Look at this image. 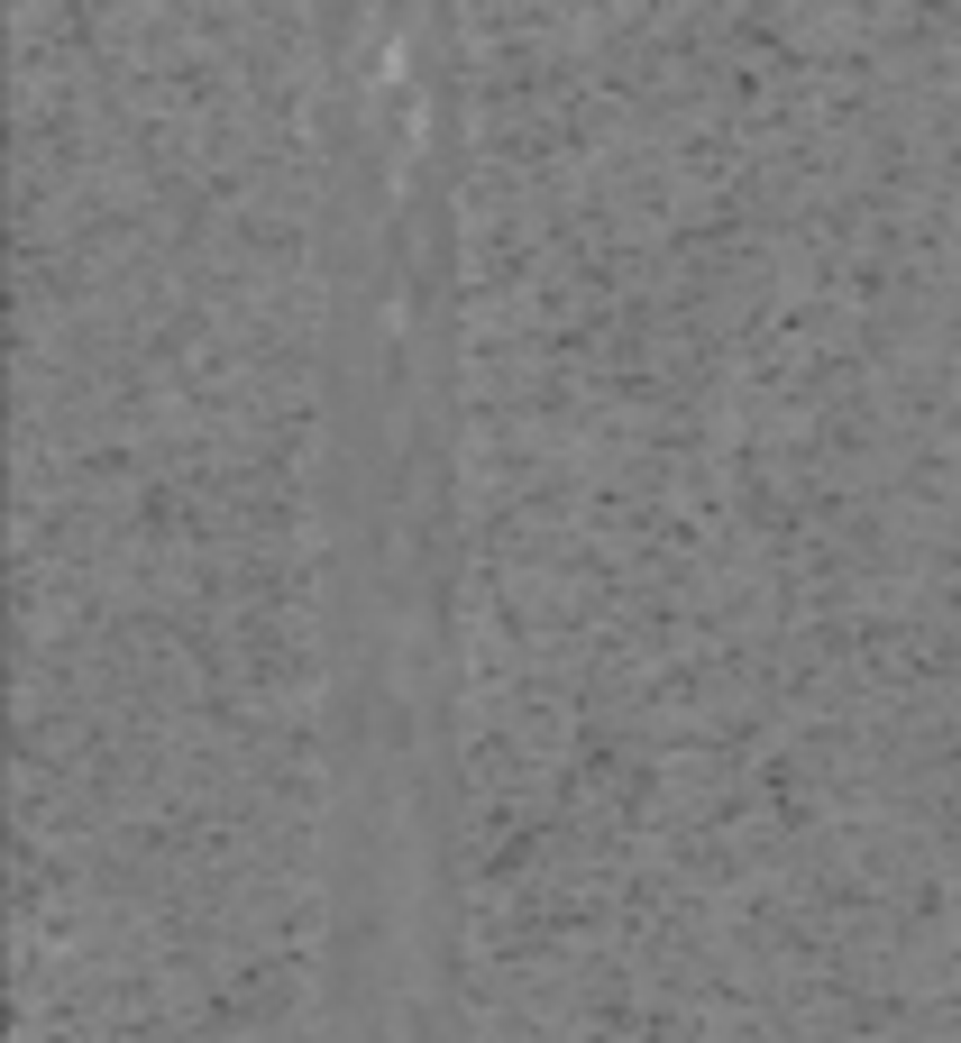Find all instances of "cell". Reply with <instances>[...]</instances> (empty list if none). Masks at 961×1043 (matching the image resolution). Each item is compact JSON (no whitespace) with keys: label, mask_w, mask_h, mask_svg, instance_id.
I'll return each instance as SVG.
<instances>
[{"label":"cell","mask_w":961,"mask_h":1043,"mask_svg":"<svg viewBox=\"0 0 961 1043\" xmlns=\"http://www.w3.org/2000/svg\"><path fill=\"white\" fill-rule=\"evenodd\" d=\"M385 504H394V440H385ZM394 540H403V513H385V559H394Z\"/></svg>","instance_id":"6da1fadb"}]
</instances>
